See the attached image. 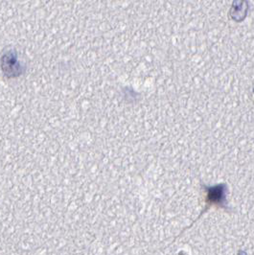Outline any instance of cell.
Segmentation results:
<instances>
[{
	"instance_id": "obj_1",
	"label": "cell",
	"mask_w": 254,
	"mask_h": 255,
	"mask_svg": "<svg viewBox=\"0 0 254 255\" xmlns=\"http://www.w3.org/2000/svg\"><path fill=\"white\" fill-rule=\"evenodd\" d=\"M0 66L4 75L8 78H15L23 73V65L18 61L15 50H8L0 59Z\"/></svg>"
}]
</instances>
